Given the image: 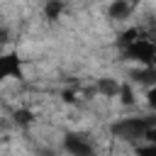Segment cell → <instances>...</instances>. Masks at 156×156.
I'll use <instances>...</instances> for the list:
<instances>
[{
    "instance_id": "cell-8",
    "label": "cell",
    "mask_w": 156,
    "mask_h": 156,
    "mask_svg": "<svg viewBox=\"0 0 156 156\" xmlns=\"http://www.w3.org/2000/svg\"><path fill=\"white\" fill-rule=\"evenodd\" d=\"M12 119H15V124L27 127V124H32V122H34V112H32L29 107H20V110H15V112H12Z\"/></svg>"
},
{
    "instance_id": "cell-10",
    "label": "cell",
    "mask_w": 156,
    "mask_h": 156,
    "mask_svg": "<svg viewBox=\"0 0 156 156\" xmlns=\"http://www.w3.org/2000/svg\"><path fill=\"white\" fill-rule=\"evenodd\" d=\"M10 37H12V34H10V29H7L5 24H0V49H2L5 44H10Z\"/></svg>"
},
{
    "instance_id": "cell-1",
    "label": "cell",
    "mask_w": 156,
    "mask_h": 156,
    "mask_svg": "<svg viewBox=\"0 0 156 156\" xmlns=\"http://www.w3.org/2000/svg\"><path fill=\"white\" fill-rule=\"evenodd\" d=\"M110 134L127 144L139 141H154L156 144V117L149 115H127L110 124Z\"/></svg>"
},
{
    "instance_id": "cell-9",
    "label": "cell",
    "mask_w": 156,
    "mask_h": 156,
    "mask_svg": "<svg viewBox=\"0 0 156 156\" xmlns=\"http://www.w3.org/2000/svg\"><path fill=\"white\" fill-rule=\"evenodd\" d=\"M132 151H134V156H156V144L139 141V144H132Z\"/></svg>"
},
{
    "instance_id": "cell-7",
    "label": "cell",
    "mask_w": 156,
    "mask_h": 156,
    "mask_svg": "<svg viewBox=\"0 0 156 156\" xmlns=\"http://www.w3.org/2000/svg\"><path fill=\"white\" fill-rule=\"evenodd\" d=\"M117 98H119V102H122L124 107H132V105H136V93L132 90V85H129V83H119Z\"/></svg>"
},
{
    "instance_id": "cell-6",
    "label": "cell",
    "mask_w": 156,
    "mask_h": 156,
    "mask_svg": "<svg viewBox=\"0 0 156 156\" xmlns=\"http://www.w3.org/2000/svg\"><path fill=\"white\" fill-rule=\"evenodd\" d=\"M63 15V0H46L44 2V17L49 22H56Z\"/></svg>"
},
{
    "instance_id": "cell-5",
    "label": "cell",
    "mask_w": 156,
    "mask_h": 156,
    "mask_svg": "<svg viewBox=\"0 0 156 156\" xmlns=\"http://www.w3.org/2000/svg\"><path fill=\"white\" fill-rule=\"evenodd\" d=\"M95 90H98L102 98H117L119 80H117V78H98V83H95Z\"/></svg>"
},
{
    "instance_id": "cell-2",
    "label": "cell",
    "mask_w": 156,
    "mask_h": 156,
    "mask_svg": "<svg viewBox=\"0 0 156 156\" xmlns=\"http://www.w3.org/2000/svg\"><path fill=\"white\" fill-rule=\"evenodd\" d=\"M61 149L68 156H95V144L83 132H66L61 139Z\"/></svg>"
},
{
    "instance_id": "cell-4",
    "label": "cell",
    "mask_w": 156,
    "mask_h": 156,
    "mask_svg": "<svg viewBox=\"0 0 156 156\" xmlns=\"http://www.w3.org/2000/svg\"><path fill=\"white\" fill-rule=\"evenodd\" d=\"M139 7V0H112L107 7V17L115 22H127Z\"/></svg>"
},
{
    "instance_id": "cell-3",
    "label": "cell",
    "mask_w": 156,
    "mask_h": 156,
    "mask_svg": "<svg viewBox=\"0 0 156 156\" xmlns=\"http://www.w3.org/2000/svg\"><path fill=\"white\" fill-rule=\"evenodd\" d=\"M24 78V61L17 51H0V83L5 80H22Z\"/></svg>"
}]
</instances>
